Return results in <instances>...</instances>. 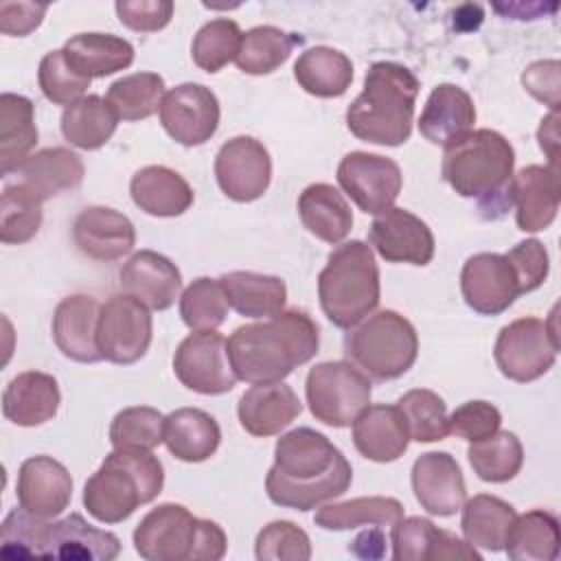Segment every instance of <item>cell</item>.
<instances>
[{
    "instance_id": "58",
    "label": "cell",
    "mask_w": 561,
    "mask_h": 561,
    "mask_svg": "<svg viewBox=\"0 0 561 561\" xmlns=\"http://www.w3.org/2000/svg\"><path fill=\"white\" fill-rule=\"evenodd\" d=\"M386 535L381 533V526H373L370 530H364L353 539L348 550L362 559H379L386 552Z\"/></svg>"
},
{
    "instance_id": "30",
    "label": "cell",
    "mask_w": 561,
    "mask_h": 561,
    "mask_svg": "<svg viewBox=\"0 0 561 561\" xmlns=\"http://www.w3.org/2000/svg\"><path fill=\"white\" fill-rule=\"evenodd\" d=\"M18 182L28 186L42 202L59 195L61 191H72L83 182L81 158L66 147H48L28 156L18 167Z\"/></svg>"
},
{
    "instance_id": "11",
    "label": "cell",
    "mask_w": 561,
    "mask_h": 561,
    "mask_svg": "<svg viewBox=\"0 0 561 561\" xmlns=\"http://www.w3.org/2000/svg\"><path fill=\"white\" fill-rule=\"evenodd\" d=\"M153 335L149 307L129 294L110 296L99 311L96 340L103 359L134 364L145 357Z\"/></svg>"
},
{
    "instance_id": "14",
    "label": "cell",
    "mask_w": 561,
    "mask_h": 561,
    "mask_svg": "<svg viewBox=\"0 0 561 561\" xmlns=\"http://www.w3.org/2000/svg\"><path fill=\"white\" fill-rule=\"evenodd\" d=\"M158 114L164 131L184 147L204 145L219 127V101L215 92L202 83H180L171 88Z\"/></svg>"
},
{
    "instance_id": "44",
    "label": "cell",
    "mask_w": 561,
    "mask_h": 561,
    "mask_svg": "<svg viewBox=\"0 0 561 561\" xmlns=\"http://www.w3.org/2000/svg\"><path fill=\"white\" fill-rule=\"evenodd\" d=\"M42 226V199L22 182L4 184L0 199V241L26 243Z\"/></svg>"
},
{
    "instance_id": "32",
    "label": "cell",
    "mask_w": 561,
    "mask_h": 561,
    "mask_svg": "<svg viewBox=\"0 0 561 561\" xmlns=\"http://www.w3.org/2000/svg\"><path fill=\"white\" fill-rule=\"evenodd\" d=\"M298 215L302 226L327 243H340L353 228V210L344 195L327 184H309L298 197Z\"/></svg>"
},
{
    "instance_id": "54",
    "label": "cell",
    "mask_w": 561,
    "mask_h": 561,
    "mask_svg": "<svg viewBox=\"0 0 561 561\" xmlns=\"http://www.w3.org/2000/svg\"><path fill=\"white\" fill-rule=\"evenodd\" d=\"M504 256L508 259V263L513 265V270L517 274L522 294L535 291L537 287L543 285L548 270H550V259H548L546 245L539 239L519 241Z\"/></svg>"
},
{
    "instance_id": "50",
    "label": "cell",
    "mask_w": 561,
    "mask_h": 561,
    "mask_svg": "<svg viewBox=\"0 0 561 561\" xmlns=\"http://www.w3.org/2000/svg\"><path fill=\"white\" fill-rule=\"evenodd\" d=\"M254 554L259 561H307L311 559V541L294 522L276 519L259 530Z\"/></svg>"
},
{
    "instance_id": "34",
    "label": "cell",
    "mask_w": 561,
    "mask_h": 561,
    "mask_svg": "<svg viewBox=\"0 0 561 561\" xmlns=\"http://www.w3.org/2000/svg\"><path fill=\"white\" fill-rule=\"evenodd\" d=\"M228 305L248 318H272L285 309V280L259 272H228L219 278Z\"/></svg>"
},
{
    "instance_id": "53",
    "label": "cell",
    "mask_w": 561,
    "mask_h": 561,
    "mask_svg": "<svg viewBox=\"0 0 561 561\" xmlns=\"http://www.w3.org/2000/svg\"><path fill=\"white\" fill-rule=\"evenodd\" d=\"M502 425L500 410L489 401H467L449 414V434L469 443L489 438Z\"/></svg>"
},
{
    "instance_id": "6",
    "label": "cell",
    "mask_w": 561,
    "mask_h": 561,
    "mask_svg": "<svg viewBox=\"0 0 561 561\" xmlns=\"http://www.w3.org/2000/svg\"><path fill=\"white\" fill-rule=\"evenodd\" d=\"M379 267L373 248L359 239L337 245L318 276L324 316L340 329H353L379 305Z\"/></svg>"
},
{
    "instance_id": "45",
    "label": "cell",
    "mask_w": 561,
    "mask_h": 561,
    "mask_svg": "<svg viewBox=\"0 0 561 561\" xmlns=\"http://www.w3.org/2000/svg\"><path fill=\"white\" fill-rule=\"evenodd\" d=\"M397 408L405 419L410 440L436 443L449 434L447 405L434 390L414 388L397 401Z\"/></svg>"
},
{
    "instance_id": "22",
    "label": "cell",
    "mask_w": 561,
    "mask_h": 561,
    "mask_svg": "<svg viewBox=\"0 0 561 561\" xmlns=\"http://www.w3.org/2000/svg\"><path fill=\"white\" fill-rule=\"evenodd\" d=\"M72 239L81 254L107 263L134 250L136 230L127 215L107 206H88L75 219Z\"/></svg>"
},
{
    "instance_id": "21",
    "label": "cell",
    "mask_w": 561,
    "mask_h": 561,
    "mask_svg": "<svg viewBox=\"0 0 561 561\" xmlns=\"http://www.w3.org/2000/svg\"><path fill=\"white\" fill-rule=\"evenodd\" d=\"M121 552V539L114 533L94 528L79 513L59 522H48L42 541L44 559L70 561H112Z\"/></svg>"
},
{
    "instance_id": "15",
    "label": "cell",
    "mask_w": 561,
    "mask_h": 561,
    "mask_svg": "<svg viewBox=\"0 0 561 561\" xmlns=\"http://www.w3.org/2000/svg\"><path fill=\"white\" fill-rule=\"evenodd\" d=\"M215 178L226 197L234 202L259 199L272 180V158L261 140L234 136L215 156Z\"/></svg>"
},
{
    "instance_id": "52",
    "label": "cell",
    "mask_w": 561,
    "mask_h": 561,
    "mask_svg": "<svg viewBox=\"0 0 561 561\" xmlns=\"http://www.w3.org/2000/svg\"><path fill=\"white\" fill-rule=\"evenodd\" d=\"M440 528L425 517H401L392 526V557L397 561H432Z\"/></svg>"
},
{
    "instance_id": "1",
    "label": "cell",
    "mask_w": 561,
    "mask_h": 561,
    "mask_svg": "<svg viewBox=\"0 0 561 561\" xmlns=\"http://www.w3.org/2000/svg\"><path fill=\"white\" fill-rule=\"evenodd\" d=\"M351 482L353 467L344 454L322 432L296 427L276 440L265 491L278 506L311 511L346 493Z\"/></svg>"
},
{
    "instance_id": "20",
    "label": "cell",
    "mask_w": 561,
    "mask_h": 561,
    "mask_svg": "<svg viewBox=\"0 0 561 561\" xmlns=\"http://www.w3.org/2000/svg\"><path fill=\"white\" fill-rule=\"evenodd\" d=\"M559 191V167L528 164L517 171L508 186L517 228L524 232L546 230L557 217Z\"/></svg>"
},
{
    "instance_id": "5",
    "label": "cell",
    "mask_w": 561,
    "mask_h": 561,
    "mask_svg": "<svg viewBox=\"0 0 561 561\" xmlns=\"http://www.w3.org/2000/svg\"><path fill=\"white\" fill-rule=\"evenodd\" d=\"M164 469L151 449L114 447L83 486V506L103 524L125 522L140 504L156 500Z\"/></svg>"
},
{
    "instance_id": "42",
    "label": "cell",
    "mask_w": 561,
    "mask_h": 561,
    "mask_svg": "<svg viewBox=\"0 0 561 561\" xmlns=\"http://www.w3.org/2000/svg\"><path fill=\"white\" fill-rule=\"evenodd\" d=\"M164 79L158 72H134L116 79L105 94L118 121H142L160 110Z\"/></svg>"
},
{
    "instance_id": "55",
    "label": "cell",
    "mask_w": 561,
    "mask_h": 561,
    "mask_svg": "<svg viewBox=\"0 0 561 561\" xmlns=\"http://www.w3.org/2000/svg\"><path fill=\"white\" fill-rule=\"evenodd\" d=\"M121 24L138 33H153L164 28L173 18L171 0H118L114 4Z\"/></svg>"
},
{
    "instance_id": "28",
    "label": "cell",
    "mask_w": 561,
    "mask_h": 561,
    "mask_svg": "<svg viewBox=\"0 0 561 561\" xmlns=\"http://www.w3.org/2000/svg\"><path fill=\"white\" fill-rule=\"evenodd\" d=\"M59 401L61 394L53 375L26 370L7 383L2 392V414L20 427H35L57 414Z\"/></svg>"
},
{
    "instance_id": "36",
    "label": "cell",
    "mask_w": 561,
    "mask_h": 561,
    "mask_svg": "<svg viewBox=\"0 0 561 561\" xmlns=\"http://www.w3.org/2000/svg\"><path fill=\"white\" fill-rule=\"evenodd\" d=\"M35 145L37 127L31 99L4 92L0 96V173L18 171Z\"/></svg>"
},
{
    "instance_id": "23",
    "label": "cell",
    "mask_w": 561,
    "mask_h": 561,
    "mask_svg": "<svg viewBox=\"0 0 561 561\" xmlns=\"http://www.w3.org/2000/svg\"><path fill=\"white\" fill-rule=\"evenodd\" d=\"M121 289L156 311L169 309L180 298L182 274L171 259L153 250H140L123 265Z\"/></svg>"
},
{
    "instance_id": "24",
    "label": "cell",
    "mask_w": 561,
    "mask_h": 561,
    "mask_svg": "<svg viewBox=\"0 0 561 561\" xmlns=\"http://www.w3.org/2000/svg\"><path fill=\"white\" fill-rule=\"evenodd\" d=\"M101 305L94 296L72 294L66 296L53 313V340L57 348L81 364L103 359L96 340Z\"/></svg>"
},
{
    "instance_id": "59",
    "label": "cell",
    "mask_w": 561,
    "mask_h": 561,
    "mask_svg": "<svg viewBox=\"0 0 561 561\" xmlns=\"http://www.w3.org/2000/svg\"><path fill=\"white\" fill-rule=\"evenodd\" d=\"M537 140L541 151H546L550 167H557V151H559V112H550L546 118H541V125L537 129Z\"/></svg>"
},
{
    "instance_id": "12",
    "label": "cell",
    "mask_w": 561,
    "mask_h": 561,
    "mask_svg": "<svg viewBox=\"0 0 561 561\" xmlns=\"http://www.w3.org/2000/svg\"><path fill=\"white\" fill-rule=\"evenodd\" d=\"M337 184L359 210L381 215L394 206L403 175L399 164L386 156L351 151L337 164Z\"/></svg>"
},
{
    "instance_id": "38",
    "label": "cell",
    "mask_w": 561,
    "mask_h": 561,
    "mask_svg": "<svg viewBox=\"0 0 561 561\" xmlns=\"http://www.w3.org/2000/svg\"><path fill=\"white\" fill-rule=\"evenodd\" d=\"M116 114L99 94H88L61 112V134L79 149L94 151L116 131Z\"/></svg>"
},
{
    "instance_id": "56",
    "label": "cell",
    "mask_w": 561,
    "mask_h": 561,
    "mask_svg": "<svg viewBox=\"0 0 561 561\" xmlns=\"http://www.w3.org/2000/svg\"><path fill=\"white\" fill-rule=\"evenodd\" d=\"M559 68L557 59H546L530 64L522 75L526 92L546 103L552 112H559Z\"/></svg>"
},
{
    "instance_id": "13",
    "label": "cell",
    "mask_w": 561,
    "mask_h": 561,
    "mask_svg": "<svg viewBox=\"0 0 561 561\" xmlns=\"http://www.w3.org/2000/svg\"><path fill=\"white\" fill-rule=\"evenodd\" d=\"M173 373L182 386L199 394H224L237 383L226 337L217 333V329L186 335L175 348Z\"/></svg>"
},
{
    "instance_id": "2",
    "label": "cell",
    "mask_w": 561,
    "mask_h": 561,
    "mask_svg": "<svg viewBox=\"0 0 561 561\" xmlns=\"http://www.w3.org/2000/svg\"><path fill=\"white\" fill-rule=\"evenodd\" d=\"M318 324L300 309H283L263 322L237 327L226 340L230 366L248 383L283 381L318 353Z\"/></svg>"
},
{
    "instance_id": "46",
    "label": "cell",
    "mask_w": 561,
    "mask_h": 561,
    "mask_svg": "<svg viewBox=\"0 0 561 561\" xmlns=\"http://www.w3.org/2000/svg\"><path fill=\"white\" fill-rule=\"evenodd\" d=\"M228 307L219 278L199 276L180 296V316L191 331H215L226 322Z\"/></svg>"
},
{
    "instance_id": "3",
    "label": "cell",
    "mask_w": 561,
    "mask_h": 561,
    "mask_svg": "<svg viewBox=\"0 0 561 561\" xmlns=\"http://www.w3.org/2000/svg\"><path fill=\"white\" fill-rule=\"evenodd\" d=\"M419 79L394 61H377L366 70L364 88L346 110V127L364 142L397 147L412 134Z\"/></svg>"
},
{
    "instance_id": "47",
    "label": "cell",
    "mask_w": 561,
    "mask_h": 561,
    "mask_svg": "<svg viewBox=\"0 0 561 561\" xmlns=\"http://www.w3.org/2000/svg\"><path fill=\"white\" fill-rule=\"evenodd\" d=\"M241 39L243 33L234 20L215 18L195 33L191 57L197 68L206 72H219L228 61L237 59Z\"/></svg>"
},
{
    "instance_id": "25",
    "label": "cell",
    "mask_w": 561,
    "mask_h": 561,
    "mask_svg": "<svg viewBox=\"0 0 561 561\" xmlns=\"http://www.w3.org/2000/svg\"><path fill=\"white\" fill-rule=\"evenodd\" d=\"M300 412L302 403L298 394L283 381L252 383V388L241 394L237 405L241 427L259 438L278 434Z\"/></svg>"
},
{
    "instance_id": "4",
    "label": "cell",
    "mask_w": 561,
    "mask_h": 561,
    "mask_svg": "<svg viewBox=\"0 0 561 561\" xmlns=\"http://www.w3.org/2000/svg\"><path fill=\"white\" fill-rule=\"evenodd\" d=\"M513 167V145L500 131L482 127L445 147L440 173L460 197H476L480 208L489 204L502 215L511 206Z\"/></svg>"
},
{
    "instance_id": "39",
    "label": "cell",
    "mask_w": 561,
    "mask_h": 561,
    "mask_svg": "<svg viewBox=\"0 0 561 561\" xmlns=\"http://www.w3.org/2000/svg\"><path fill=\"white\" fill-rule=\"evenodd\" d=\"M559 522L552 513L535 508L515 517L504 550L513 561H552L559 554Z\"/></svg>"
},
{
    "instance_id": "19",
    "label": "cell",
    "mask_w": 561,
    "mask_h": 561,
    "mask_svg": "<svg viewBox=\"0 0 561 561\" xmlns=\"http://www.w3.org/2000/svg\"><path fill=\"white\" fill-rule=\"evenodd\" d=\"M15 493L22 508L50 519L68 508L72 500V478L59 460L31 456L20 465Z\"/></svg>"
},
{
    "instance_id": "26",
    "label": "cell",
    "mask_w": 561,
    "mask_h": 561,
    "mask_svg": "<svg viewBox=\"0 0 561 561\" xmlns=\"http://www.w3.org/2000/svg\"><path fill=\"white\" fill-rule=\"evenodd\" d=\"M476 105L469 92L454 83L436 85L421 112L419 131L432 145L447 147L473 131Z\"/></svg>"
},
{
    "instance_id": "35",
    "label": "cell",
    "mask_w": 561,
    "mask_h": 561,
    "mask_svg": "<svg viewBox=\"0 0 561 561\" xmlns=\"http://www.w3.org/2000/svg\"><path fill=\"white\" fill-rule=\"evenodd\" d=\"M294 77L305 92L320 99H335L351 88L353 64L337 48L313 46L296 59Z\"/></svg>"
},
{
    "instance_id": "17",
    "label": "cell",
    "mask_w": 561,
    "mask_h": 561,
    "mask_svg": "<svg viewBox=\"0 0 561 561\" xmlns=\"http://www.w3.org/2000/svg\"><path fill=\"white\" fill-rule=\"evenodd\" d=\"M368 241L388 263L427 265L434 259V234L430 226L405 208H390L375 217Z\"/></svg>"
},
{
    "instance_id": "48",
    "label": "cell",
    "mask_w": 561,
    "mask_h": 561,
    "mask_svg": "<svg viewBox=\"0 0 561 561\" xmlns=\"http://www.w3.org/2000/svg\"><path fill=\"white\" fill-rule=\"evenodd\" d=\"M110 443L114 447L156 449L164 443V414L149 405L121 410L110 425Z\"/></svg>"
},
{
    "instance_id": "29",
    "label": "cell",
    "mask_w": 561,
    "mask_h": 561,
    "mask_svg": "<svg viewBox=\"0 0 561 561\" xmlns=\"http://www.w3.org/2000/svg\"><path fill=\"white\" fill-rule=\"evenodd\" d=\"M129 193L134 204L153 217H178L193 204V188L173 169L162 164L142 167L131 175Z\"/></svg>"
},
{
    "instance_id": "10",
    "label": "cell",
    "mask_w": 561,
    "mask_h": 561,
    "mask_svg": "<svg viewBox=\"0 0 561 561\" xmlns=\"http://www.w3.org/2000/svg\"><path fill=\"white\" fill-rule=\"evenodd\" d=\"M559 353L554 309L548 320L517 318L497 333L493 357L506 379L526 383L546 375Z\"/></svg>"
},
{
    "instance_id": "31",
    "label": "cell",
    "mask_w": 561,
    "mask_h": 561,
    "mask_svg": "<svg viewBox=\"0 0 561 561\" xmlns=\"http://www.w3.org/2000/svg\"><path fill=\"white\" fill-rule=\"evenodd\" d=\"M68 64L88 79H101L125 70L134 61V46L112 33H79L66 39Z\"/></svg>"
},
{
    "instance_id": "9",
    "label": "cell",
    "mask_w": 561,
    "mask_h": 561,
    "mask_svg": "<svg viewBox=\"0 0 561 561\" xmlns=\"http://www.w3.org/2000/svg\"><path fill=\"white\" fill-rule=\"evenodd\" d=\"M373 383L355 364L320 362L307 373L305 394L311 414L331 427H348L370 403Z\"/></svg>"
},
{
    "instance_id": "49",
    "label": "cell",
    "mask_w": 561,
    "mask_h": 561,
    "mask_svg": "<svg viewBox=\"0 0 561 561\" xmlns=\"http://www.w3.org/2000/svg\"><path fill=\"white\" fill-rule=\"evenodd\" d=\"M37 81L48 101H53L55 105L68 107L75 101L83 99L92 79L77 72L68 64L64 50L59 48V50H50L42 57L39 70H37Z\"/></svg>"
},
{
    "instance_id": "16",
    "label": "cell",
    "mask_w": 561,
    "mask_h": 561,
    "mask_svg": "<svg viewBox=\"0 0 561 561\" xmlns=\"http://www.w3.org/2000/svg\"><path fill=\"white\" fill-rule=\"evenodd\" d=\"M460 291L465 302L482 316H497L522 296L513 265L497 252H480L465 261Z\"/></svg>"
},
{
    "instance_id": "37",
    "label": "cell",
    "mask_w": 561,
    "mask_h": 561,
    "mask_svg": "<svg viewBox=\"0 0 561 561\" xmlns=\"http://www.w3.org/2000/svg\"><path fill=\"white\" fill-rule=\"evenodd\" d=\"M515 517L517 513L508 502L495 495L480 493V495H473L471 500H465L460 528H462L465 541H469L473 548L500 552L504 550V543Z\"/></svg>"
},
{
    "instance_id": "41",
    "label": "cell",
    "mask_w": 561,
    "mask_h": 561,
    "mask_svg": "<svg viewBox=\"0 0 561 561\" xmlns=\"http://www.w3.org/2000/svg\"><path fill=\"white\" fill-rule=\"evenodd\" d=\"M298 44H302V37L278 26H254L243 33L234 64L245 75H270L289 59Z\"/></svg>"
},
{
    "instance_id": "40",
    "label": "cell",
    "mask_w": 561,
    "mask_h": 561,
    "mask_svg": "<svg viewBox=\"0 0 561 561\" xmlns=\"http://www.w3.org/2000/svg\"><path fill=\"white\" fill-rule=\"evenodd\" d=\"M403 517V506L394 497L370 495L333 502L318 508L313 522L324 530H351L357 526H394Z\"/></svg>"
},
{
    "instance_id": "7",
    "label": "cell",
    "mask_w": 561,
    "mask_h": 561,
    "mask_svg": "<svg viewBox=\"0 0 561 561\" xmlns=\"http://www.w3.org/2000/svg\"><path fill=\"white\" fill-rule=\"evenodd\" d=\"M226 546L219 524L173 502L151 508L134 530V548L147 561H219Z\"/></svg>"
},
{
    "instance_id": "8",
    "label": "cell",
    "mask_w": 561,
    "mask_h": 561,
    "mask_svg": "<svg viewBox=\"0 0 561 561\" xmlns=\"http://www.w3.org/2000/svg\"><path fill=\"white\" fill-rule=\"evenodd\" d=\"M344 353L370 379L390 381L405 375L416 362L419 335L405 316L383 309L346 333Z\"/></svg>"
},
{
    "instance_id": "27",
    "label": "cell",
    "mask_w": 561,
    "mask_h": 561,
    "mask_svg": "<svg viewBox=\"0 0 561 561\" xmlns=\"http://www.w3.org/2000/svg\"><path fill=\"white\" fill-rule=\"evenodd\" d=\"M353 443L357 451L373 462H392L401 458L410 443L405 419L397 405H368L353 421Z\"/></svg>"
},
{
    "instance_id": "43",
    "label": "cell",
    "mask_w": 561,
    "mask_h": 561,
    "mask_svg": "<svg viewBox=\"0 0 561 561\" xmlns=\"http://www.w3.org/2000/svg\"><path fill=\"white\" fill-rule=\"evenodd\" d=\"M467 458L476 476L484 482H508L524 465V447L513 432H495L489 438L471 443Z\"/></svg>"
},
{
    "instance_id": "33",
    "label": "cell",
    "mask_w": 561,
    "mask_h": 561,
    "mask_svg": "<svg viewBox=\"0 0 561 561\" xmlns=\"http://www.w3.org/2000/svg\"><path fill=\"white\" fill-rule=\"evenodd\" d=\"M221 440L217 421L197 408H180L164 416V445L184 462H202L210 458Z\"/></svg>"
},
{
    "instance_id": "51",
    "label": "cell",
    "mask_w": 561,
    "mask_h": 561,
    "mask_svg": "<svg viewBox=\"0 0 561 561\" xmlns=\"http://www.w3.org/2000/svg\"><path fill=\"white\" fill-rule=\"evenodd\" d=\"M46 519L28 513L26 508H13L0 526V554L7 559L42 557V541Z\"/></svg>"
},
{
    "instance_id": "57",
    "label": "cell",
    "mask_w": 561,
    "mask_h": 561,
    "mask_svg": "<svg viewBox=\"0 0 561 561\" xmlns=\"http://www.w3.org/2000/svg\"><path fill=\"white\" fill-rule=\"evenodd\" d=\"M48 11L46 2H0V31L4 35L24 37L33 33Z\"/></svg>"
},
{
    "instance_id": "18",
    "label": "cell",
    "mask_w": 561,
    "mask_h": 561,
    "mask_svg": "<svg viewBox=\"0 0 561 561\" xmlns=\"http://www.w3.org/2000/svg\"><path fill=\"white\" fill-rule=\"evenodd\" d=\"M412 491L416 502L438 517L456 515L467 500L462 471L447 451H427L414 460Z\"/></svg>"
}]
</instances>
